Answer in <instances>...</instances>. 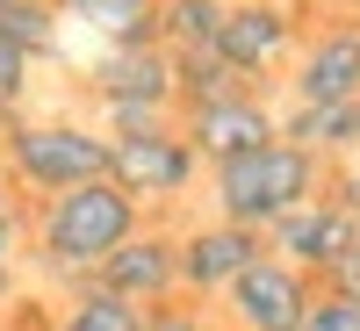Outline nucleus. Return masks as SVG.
<instances>
[{
  "mask_svg": "<svg viewBox=\"0 0 360 331\" xmlns=\"http://www.w3.org/2000/svg\"><path fill=\"white\" fill-rule=\"evenodd\" d=\"M209 180H217V216L224 223H245V231H274L288 209H303L317 202V180H324V159L303 152V144H259V152L245 159H224V166H209Z\"/></svg>",
  "mask_w": 360,
  "mask_h": 331,
  "instance_id": "nucleus-1",
  "label": "nucleus"
},
{
  "mask_svg": "<svg viewBox=\"0 0 360 331\" xmlns=\"http://www.w3.org/2000/svg\"><path fill=\"white\" fill-rule=\"evenodd\" d=\"M137 231H144L137 223V202L115 188V180H86V188H65V195L44 202L37 245H44V259L58 266V274H94V266L115 245H130Z\"/></svg>",
  "mask_w": 360,
  "mask_h": 331,
  "instance_id": "nucleus-2",
  "label": "nucleus"
},
{
  "mask_svg": "<svg viewBox=\"0 0 360 331\" xmlns=\"http://www.w3.org/2000/svg\"><path fill=\"white\" fill-rule=\"evenodd\" d=\"M8 180L37 195H65L86 180H108V130L86 123H15L8 130Z\"/></svg>",
  "mask_w": 360,
  "mask_h": 331,
  "instance_id": "nucleus-3",
  "label": "nucleus"
},
{
  "mask_svg": "<svg viewBox=\"0 0 360 331\" xmlns=\"http://www.w3.org/2000/svg\"><path fill=\"white\" fill-rule=\"evenodd\" d=\"M195 144L180 137L173 123L159 130H130V137H108V180L123 188L137 209L144 202H173V195H188V180H195Z\"/></svg>",
  "mask_w": 360,
  "mask_h": 331,
  "instance_id": "nucleus-4",
  "label": "nucleus"
},
{
  "mask_svg": "<svg viewBox=\"0 0 360 331\" xmlns=\"http://www.w3.org/2000/svg\"><path fill=\"white\" fill-rule=\"evenodd\" d=\"M224 303H231V324L238 331H303L317 288H310L303 266H288V259L266 252V259H252L245 274L224 288Z\"/></svg>",
  "mask_w": 360,
  "mask_h": 331,
  "instance_id": "nucleus-5",
  "label": "nucleus"
},
{
  "mask_svg": "<svg viewBox=\"0 0 360 331\" xmlns=\"http://www.w3.org/2000/svg\"><path fill=\"white\" fill-rule=\"evenodd\" d=\"M353 238H360V216L339 195H317V202L288 209V216L266 231V252L288 259V266H303V274H332V266L353 252Z\"/></svg>",
  "mask_w": 360,
  "mask_h": 331,
  "instance_id": "nucleus-6",
  "label": "nucleus"
},
{
  "mask_svg": "<svg viewBox=\"0 0 360 331\" xmlns=\"http://www.w3.org/2000/svg\"><path fill=\"white\" fill-rule=\"evenodd\" d=\"M94 94L108 115H166L173 101V51L166 44H130L94 58Z\"/></svg>",
  "mask_w": 360,
  "mask_h": 331,
  "instance_id": "nucleus-7",
  "label": "nucleus"
},
{
  "mask_svg": "<svg viewBox=\"0 0 360 331\" xmlns=\"http://www.w3.org/2000/svg\"><path fill=\"white\" fill-rule=\"evenodd\" d=\"M180 137L195 144V159L224 166V159H245V152H259V144H274V137H281V123H274V108H266L259 94H231V101L188 108Z\"/></svg>",
  "mask_w": 360,
  "mask_h": 331,
  "instance_id": "nucleus-8",
  "label": "nucleus"
},
{
  "mask_svg": "<svg viewBox=\"0 0 360 331\" xmlns=\"http://www.w3.org/2000/svg\"><path fill=\"white\" fill-rule=\"evenodd\" d=\"M94 288L123 295V303H137V310L166 303V295L180 288V238H166V231H137L130 245H115V252L94 266Z\"/></svg>",
  "mask_w": 360,
  "mask_h": 331,
  "instance_id": "nucleus-9",
  "label": "nucleus"
},
{
  "mask_svg": "<svg viewBox=\"0 0 360 331\" xmlns=\"http://www.w3.org/2000/svg\"><path fill=\"white\" fill-rule=\"evenodd\" d=\"M252 259H266V238L245 231V223H202L180 238V288H195V295H224L238 274H245Z\"/></svg>",
  "mask_w": 360,
  "mask_h": 331,
  "instance_id": "nucleus-10",
  "label": "nucleus"
},
{
  "mask_svg": "<svg viewBox=\"0 0 360 331\" xmlns=\"http://www.w3.org/2000/svg\"><path fill=\"white\" fill-rule=\"evenodd\" d=\"M288 37H295V15H288V8H274V0H245V8H224L217 58H224L231 72L259 79V72L288 51Z\"/></svg>",
  "mask_w": 360,
  "mask_h": 331,
  "instance_id": "nucleus-11",
  "label": "nucleus"
},
{
  "mask_svg": "<svg viewBox=\"0 0 360 331\" xmlns=\"http://www.w3.org/2000/svg\"><path fill=\"white\" fill-rule=\"evenodd\" d=\"M295 108H332V101H360V29H324L295 65Z\"/></svg>",
  "mask_w": 360,
  "mask_h": 331,
  "instance_id": "nucleus-12",
  "label": "nucleus"
},
{
  "mask_svg": "<svg viewBox=\"0 0 360 331\" xmlns=\"http://www.w3.org/2000/svg\"><path fill=\"white\" fill-rule=\"evenodd\" d=\"M65 15H72L79 29H94L108 51L159 44V0H65Z\"/></svg>",
  "mask_w": 360,
  "mask_h": 331,
  "instance_id": "nucleus-13",
  "label": "nucleus"
},
{
  "mask_svg": "<svg viewBox=\"0 0 360 331\" xmlns=\"http://www.w3.org/2000/svg\"><path fill=\"white\" fill-rule=\"evenodd\" d=\"M281 137H288V144H303V152H317V159H332V152L360 159V101H332V108H288Z\"/></svg>",
  "mask_w": 360,
  "mask_h": 331,
  "instance_id": "nucleus-14",
  "label": "nucleus"
},
{
  "mask_svg": "<svg viewBox=\"0 0 360 331\" xmlns=\"http://www.w3.org/2000/svg\"><path fill=\"white\" fill-rule=\"evenodd\" d=\"M231 94H252V79L231 72L217 58V44H209V51H173V101L209 108V101H231Z\"/></svg>",
  "mask_w": 360,
  "mask_h": 331,
  "instance_id": "nucleus-15",
  "label": "nucleus"
},
{
  "mask_svg": "<svg viewBox=\"0 0 360 331\" xmlns=\"http://www.w3.org/2000/svg\"><path fill=\"white\" fill-rule=\"evenodd\" d=\"M224 29L217 0H159V44L166 51H209Z\"/></svg>",
  "mask_w": 360,
  "mask_h": 331,
  "instance_id": "nucleus-16",
  "label": "nucleus"
},
{
  "mask_svg": "<svg viewBox=\"0 0 360 331\" xmlns=\"http://www.w3.org/2000/svg\"><path fill=\"white\" fill-rule=\"evenodd\" d=\"M58 331H144V310L137 303H123V295H108V288H94L86 281L72 303H65V317H58Z\"/></svg>",
  "mask_w": 360,
  "mask_h": 331,
  "instance_id": "nucleus-17",
  "label": "nucleus"
},
{
  "mask_svg": "<svg viewBox=\"0 0 360 331\" xmlns=\"http://www.w3.org/2000/svg\"><path fill=\"white\" fill-rule=\"evenodd\" d=\"M0 37L22 44L29 58H51L58 51V8L51 0H0Z\"/></svg>",
  "mask_w": 360,
  "mask_h": 331,
  "instance_id": "nucleus-18",
  "label": "nucleus"
},
{
  "mask_svg": "<svg viewBox=\"0 0 360 331\" xmlns=\"http://www.w3.org/2000/svg\"><path fill=\"white\" fill-rule=\"evenodd\" d=\"M22 94H29V51L0 37V115H15Z\"/></svg>",
  "mask_w": 360,
  "mask_h": 331,
  "instance_id": "nucleus-19",
  "label": "nucleus"
},
{
  "mask_svg": "<svg viewBox=\"0 0 360 331\" xmlns=\"http://www.w3.org/2000/svg\"><path fill=\"white\" fill-rule=\"evenodd\" d=\"M303 331H360V303H346V295H324V288H317V303H310Z\"/></svg>",
  "mask_w": 360,
  "mask_h": 331,
  "instance_id": "nucleus-20",
  "label": "nucleus"
},
{
  "mask_svg": "<svg viewBox=\"0 0 360 331\" xmlns=\"http://www.w3.org/2000/svg\"><path fill=\"white\" fill-rule=\"evenodd\" d=\"M144 331H209L202 310H180V303H152L144 310Z\"/></svg>",
  "mask_w": 360,
  "mask_h": 331,
  "instance_id": "nucleus-21",
  "label": "nucleus"
},
{
  "mask_svg": "<svg viewBox=\"0 0 360 331\" xmlns=\"http://www.w3.org/2000/svg\"><path fill=\"white\" fill-rule=\"evenodd\" d=\"M324 295H346V303H360V238H353V252L324 274Z\"/></svg>",
  "mask_w": 360,
  "mask_h": 331,
  "instance_id": "nucleus-22",
  "label": "nucleus"
},
{
  "mask_svg": "<svg viewBox=\"0 0 360 331\" xmlns=\"http://www.w3.org/2000/svg\"><path fill=\"white\" fill-rule=\"evenodd\" d=\"M339 202H346V209H353V216H360V159H353V166L339 173Z\"/></svg>",
  "mask_w": 360,
  "mask_h": 331,
  "instance_id": "nucleus-23",
  "label": "nucleus"
},
{
  "mask_svg": "<svg viewBox=\"0 0 360 331\" xmlns=\"http://www.w3.org/2000/svg\"><path fill=\"white\" fill-rule=\"evenodd\" d=\"M217 8H245V0H217Z\"/></svg>",
  "mask_w": 360,
  "mask_h": 331,
  "instance_id": "nucleus-24",
  "label": "nucleus"
},
{
  "mask_svg": "<svg viewBox=\"0 0 360 331\" xmlns=\"http://www.w3.org/2000/svg\"><path fill=\"white\" fill-rule=\"evenodd\" d=\"M0 295H8V266H0Z\"/></svg>",
  "mask_w": 360,
  "mask_h": 331,
  "instance_id": "nucleus-25",
  "label": "nucleus"
}]
</instances>
